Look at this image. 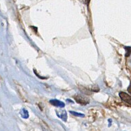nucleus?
Wrapping results in <instances>:
<instances>
[{
    "instance_id": "6e6552de",
    "label": "nucleus",
    "mask_w": 131,
    "mask_h": 131,
    "mask_svg": "<svg viewBox=\"0 0 131 131\" xmlns=\"http://www.w3.org/2000/svg\"><path fill=\"white\" fill-rule=\"evenodd\" d=\"M128 91L129 92V94H131V82L130 83V85L129 86V87L128 88Z\"/></svg>"
},
{
    "instance_id": "1a4fd4ad",
    "label": "nucleus",
    "mask_w": 131,
    "mask_h": 131,
    "mask_svg": "<svg viewBox=\"0 0 131 131\" xmlns=\"http://www.w3.org/2000/svg\"><path fill=\"white\" fill-rule=\"evenodd\" d=\"M108 122H109V127H110V126H111L112 125V120L111 119H108Z\"/></svg>"
},
{
    "instance_id": "f257e3e1",
    "label": "nucleus",
    "mask_w": 131,
    "mask_h": 131,
    "mask_svg": "<svg viewBox=\"0 0 131 131\" xmlns=\"http://www.w3.org/2000/svg\"><path fill=\"white\" fill-rule=\"evenodd\" d=\"M74 99L77 103L83 105H87L89 102V100L88 98L81 95H77L75 96Z\"/></svg>"
},
{
    "instance_id": "423d86ee",
    "label": "nucleus",
    "mask_w": 131,
    "mask_h": 131,
    "mask_svg": "<svg viewBox=\"0 0 131 131\" xmlns=\"http://www.w3.org/2000/svg\"><path fill=\"white\" fill-rule=\"evenodd\" d=\"M70 112L71 113L72 115H74L75 116L80 117H85V115L84 114H82V113H78V112L73 111H70Z\"/></svg>"
},
{
    "instance_id": "20e7f679",
    "label": "nucleus",
    "mask_w": 131,
    "mask_h": 131,
    "mask_svg": "<svg viewBox=\"0 0 131 131\" xmlns=\"http://www.w3.org/2000/svg\"><path fill=\"white\" fill-rule=\"evenodd\" d=\"M56 112H57L56 114L59 118L64 121V122L67 121V114L66 111L65 110H60V111H58V112L56 111Z\"/></svg>"
},
{
    "instance_id": "0eeeda50",
    "label": "nucleus",
    "mask_w": 131,
    "mask_h": 131,
    "mask_svg": "<svg viewBox=\"0 0 131 131\" xmlns=\"http://www.w3.org/2000/svg\"><path fill=\"white\" fill-rule=\"evenodd\" d=\"M125 49L126 50V56H128L129 55L131 51V48L130 47H125Z\"/></svg>"
},
{
    "instance_id": "7ed1b4c3",
    "label": "nucleus",
    "mask_w": 131,
    "mask_h": 131,
    "mask_svg": "<svg viewBox=\"0 0 131 131\" xmlns=\"http://www.w3.org/2000/svg\"><path fill=\"white\" fill-rule=\"evenodd\" d=\"M50 103L52 105L58 107L63 108L65 106V104L64 102H63L62 101H61L60 100H57V99L51 100L50 101Z\"/></svg>"
},
{
    "instance_id": "39448f33",
    "label": "nucleus",
    "mask_w": 131,
    "mask_h": 131,
    "mask_svg": "<svg viewBox=\"0 0 131 131\" xmlns=\"http://www.w3.org/2000/svg\"><path fill=\"white\" fill-rule=\"evenodd\" d=\"M20 113L21 116V117H22L23 118L27 119V118H29V112L25 108H22L21 110H20Z\"/></svg>"
},
{
    "instance_id": "f03ea898",
    "label": "nucleus",
    "mask_w": 131,
    "mask_h": 131,
    "mask_svg": "<svg viewBox=\"0 0 131 131\" xmlns=\"http://www.w3.org/2000/svg\"><path fill=\"white\" fill-rule=\"evenodd\" d=\"M119 95L122 101L131 105V96L130 95L124 92H120Z\"/></svg>"
},
{
    "instance_id": "9d476101",
    "label": "nucleus",
    "mask_w": 131,
    "mask_h": 131,
    "mask_svg": "<svg viewBox=\"0 0 131 131\" xmlns=\"http://www.w3.org/2000/svg\"><path fill=\"white\" fill-rule=\"evenodd\" d=\"M89 1H90V0H85V2H86V3H87V5L89 4Z\"/></svg>"
}]
</instances>
